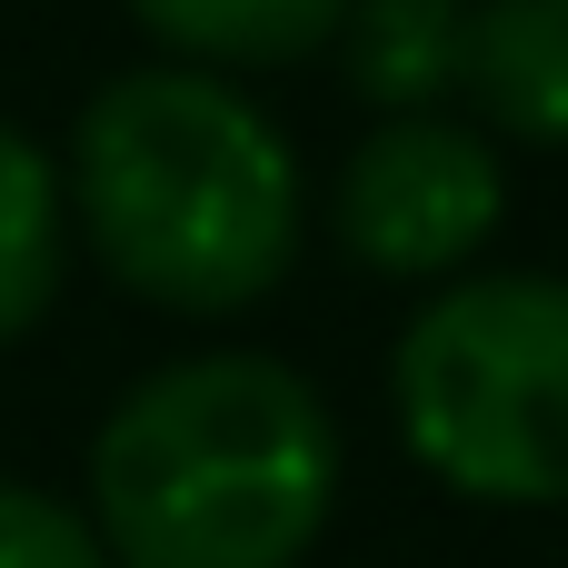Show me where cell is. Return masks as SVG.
<instances>
[{
  "instance_id": "cell-1",
  "label": "cell",
  "mask_w": 568,
  "mask_h": 568,
  "mask_svg": "<svg viewBox=\"0 0 568 568\" xmlns=\"http://www.w3.org/2000/svg\"><path fill=\"white\" fill-rule=\"evenodd\" d=\"M329 499V399L270 349L170 359L90 439V539L120 568H290Z\"/></svg>"
},
{
  "instance_id": "cell-2",
  "label": "cell",
  "mask_w": 568,
  "mask_h": 568,
  "mask_svg": "<svg viewBox=\"0 0 568 568\" xmlns=\"http://www.w3.org/2000/svg\"><path fill=\"white\" fill-rule=\"evenodd\" d=\"M70 200L110 280L160 310H250L300 250V160L220 70H120L80 100Z\"/></svg>"
},
{
  "instance_id": "cell-3",
  "label": "cell",
  "mask_w": 568,
  "mask_h": 568,
  "mask_svg": "<svg viewBox=\"0 0 568 568\" xmlns=\"http://www.w3.org/2000/svg\"><path fill=\"white\" fill-rule=\"evenodd\" d=\"M399 439L459 489L499 509L568 499V280L489 270L439 290L389 359Z\"/></svg>"
},
{
  "instance_id": "cell-4",
  "label": "cell",
  "mask_w": 568,
  "mask_h": 568,
  "mask_svg": "<svg viewBox=\"0 0 568 568\" xmlns=\"http://www.w3.org/2000/svg\"><path fill=\"white\" fill-rule=\"evenodd\" d=\"M509 210V170L479 130L439 120V110H409V120H379L349 170H339V240L369 260V270H399V280H429V270H459Z\"/></svg>"
},
{
  "instance_id": "cell-5",
  "label": "cell",
  "mask_w": 568,
  "mask_h": 568,
  "mask_svg": "<svg viewBox=\"0 0 568 568\" xmlns=\"http://www.w3.org/2000/svg\"><path fill=\"white\" fill-rule=\"evenodd\" d=\"M459 90L509 140H568V0H479L459 30Z\"/></svg>"
},
{
  "instance_id": "cell-6",
  "label": "cell",
  "mask_w": 568,
  "mask_h": 568,
  "mask_svg": "<svg viewBox=\"0 0 568 568\" xmlns=\"http://www.w3.org/2000/svg\"><path fill=\"white\" fill-rule=\"evenodd\" d=\"M349 90H369L389 120L429 110L439 90H459V0H349Z\"/></svg>"
},
{
  "instance_id": "cell-7",
  "label": "cell",
  "mask_w": 568,
  "mask_h": 568,
  "mask_svg": "<svg viewBox=\"0 0 568 568\" xmlns=\"http://www.w3.org/2000/svg\"><path fill=\"white\" fill-rule=\"evenodd\" d=\"M130 10L190 60H310L349 20V0H130Z\"/></svg>"
},
{
  "instance_id": "cell-8",
  "label": "cell",
  "mask_w": 568,
  "mask_h": 568,
  "mask_svg": "<svg viewBox=\"0 0 568 568\" xmlns=\"http://www.w3.org/2000/svg\"><path fill=\"white\" fill-rule=\"evenodd\" d=\"M60 290V180L30 130L0 120V339H20Z\"/></svg>"
},
{
  "instance_id": "cell-9",
  "label": "cell",
  "mask_w": 568,
  "mask_h": 568,
  "mask_svg": "<svg viewBox=\"0 0 568 568\" xmlns=\"http://www.w3.org/2000/svg\"><path fill=\"white\" fill-rule=\"evenodd\" d=\"M0 568H110V559H100L80 509H60L50 489L0 479Z\"/></svg>"
}]
</instances>
